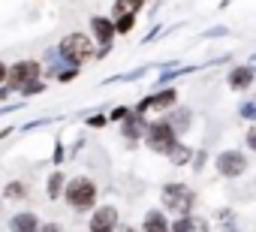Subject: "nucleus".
I'll use <instances>...</instances> for the list:
<instances>
[{"mask_svg":"<svg viewBox=\"0 0 256 232\" xmlns=\"http://www.w3.org/2000/svg\"><path fill=\"white\" fill-rule=\"evenodd\" d=\"M114 232H139V229H136V226H118Z\"/></svg>","mask_w":256,"mask_h":232,"instance_id":"28","label":"nucleus"},{"mask_svg":"<svg viewBox=\"0 0 256 232\" xmlns=\"http://www.w3.org/2000/svg\"><path fill=\"white\" fill-rule=\"evenodd\" d=\"M64 184H66V178H64L60 172H52L48 181H46V193H48V199H58V196L64 193Z\"/></svg>","mask_w":256,"mask_h":232,"instance_id":"17","label":"nucleus"},{"mask_svg":"<svg viewBox=\"0 0 256 232\" xmlns=\"http://www.w3.org/2000/svg\"><path fill=\"white\" fill-rule=\"evenodd\" d=\"M6 229L10 232H36L40 229V217L34 211H16L10 220H6Z\"/></svg>","mask_w":256,"mask_h":232,"instance_id":"12","label":"nucleus"},{"mask_svg":"<svg viewBox=\"0 0 256 232\" xmlns=\"http://www.w3.org/2000/svg\"><path fill=\"white\" fill-rule=\"evenodd\" d=\"M40 90H46V84H42V82H40V78H36V82H30V84H24V88H22V94H24V96H28V94H40Z\"/></svg>","mask_w":256,"mask_h":232,"instance_id":"21","label":"nucleus"},{"mask_svg":"<svg viewBox=\"0 0 256 232\" xmlns=\"http://www.w3.org/2000/svg\"><path fill=\"white\" fill-rule=\"evenodd\" d=\"M139 232H169V217L163 214V211H148L145 217H142V226H139Z\"/></svg>","mask_w":256,"mask_h":232,"instance_id":"14","label":"nucleus"},{"mask_svg":"<svg viewBox=\"0 0 256 232\" xmlns=\"http://www.w3.org/2000/svg\"><path fill=\"white\" fill-rule=\"evenodd\" d=\"M40 64L36 60H18V64H12L10 70H6V82H10V88H16V90H22L24 84H30V82H36L40 78Z\"/></svg>","mask_w":256,"mask_h":232,"instance_id":"7","label":"nucleus"},{"mask_svg":"<svg viewBox=\"0 0 256 232\" xmlns=\"http://www.w3.org/2000/svg\"><path fill=\"white\" fill-rule=\"evenodd\" d=\"M160 202L175 217H184V214H193V208H196V190L181 184V181H172L160 190Z\"/></svg>","mask_w":256,"mask_h":232,"instance_id":"2","label":"nucleus"},{"mask_svg":"<svg viewBox=\"0 0 256 232\" xmlns=\"http://www.w3.org/2000/svg\"><path fill=\"white\" fill-rule=\"evenodd\" d=\"M169 232H211V223L199 214H184L169 223Z\"/></svg>","mask_w":256,"mask_h":232,"instance_id":"10","label":"nucleus"},{"mask_svg":"<svg viewBox=\"0 0 256 232\" xmlns=\"http://www.w3.org/2000/svg\"><path fill=\"white\" fill-rule=\"evenodd\" d=\"M126 114H130V108H124V106H120V108H114V112H112V121H124Z\"/></svg>","mask_w":256,"mask_h":232,"instance_id":"26","label":"nucleus"},{"mask_svg":"<svg viewBox=\"0 0 256 232\" xmlns=\"http://www.w3.org/2000/svg\"><path fill=\"white\" fill-rule=\"evenodd\" d=\"M28 193H30V184H28V181H12V184L4 190L6 199H22V196H28Z\"/></svg>","mask_w":256,"mask_h":232,"instance_id":"19","label":"nucleus"},{"mask_svg":"<svg viewBox=\"0 0 256 232\" xmlns=\"http://www.w3.org/2000/svg\"><path fill=\"white\" fill-rule=\"evenodd\" d=\"M253 76H256L253 66H235V70L226 76V84H229L232 90H247V88L253 84Z\"/></svg>","mask_w":256,"mask_h":232,"instance_id":"13","label":"nucleus"},{"mask_svg":"<svg viewBox=\"0 0 256 232\" xmlns=\"http://www.w3.org/2000/svg\"><path fill=\"white\" fill-rule=\"evenodd\" d=\"M60 196L66 199V205H70L76 214H84V211H94V208H96V184H94L90 178H84V175L66 181Z\"/></svg>","mask_w":256,"mask_h":232,"instance_id":"1","label":"nucleus"},{"mask_svg":"<svg viewBox=\"0 0 256 232\" xmlns=\"http://www.w3.org/2000/svg\"><path fill=\"white\" fill-rule=\"evenodd\" d=\"M223 232H241V229H235V226H223Z\"/></svg>","mask_w":256,"mask_h":232,"instance_id":"29","label":"nucleus"},{"mask_svg":"<svg viewBox=\"0 0 256 232\" xmlns=\"http://www.w3.org/2000/svg\"><path fill=\"white\" fill-rule=\"evenodd\" d=\"M175 100H178L175 88H163V90L145 96V100L136 106V112H142V114H148V112H169V108L175 106Z\"/></svg>","mask_w":256,"mask_h":232,"instance_id":"8","label":"nucleus"},{"mask_svg":"<svg viewBox=\"0 0 256 232\" xmlns=\"http://www.w3.org/2000/svg\"><path fill=\"white\" fill-rule=\"evenodd\" d=\"M214 166L223 178H241L247 172V157L244 151H220L214 157Z\"/></svg>","mask_w":256,"mask_h":232,"instance_id":"5","label":"nucleus"},{"mask_svg":"<svg viewBox=\"0 0 256 232\" xmlns=\"http://www.w3.org/2000/svg\"><path fill=\"white\" fill-rule=\"evenodd\" d=\"M120 226V214L114 205H96L88 220V232H114Z\"/></svg>","mask_w":256,"mask_h":232,"instance_id":"6","label":"nucleus"},{"mask_svg":"<svg viewBox=\"0 0 256 232\" xmlns=\"http://www.w3.org/2000/svg\"><path fill=\"white\" fill-rule=\"evenodd\" d=\"M175 166H187L190 163V157H193V148L190 145H184V142H175L172 148H169V154H166Z\"/></svg>","mask_w":256,"mask_h":232,"instance_id":"16","label":"nucleus"},{"mask_svg":"<svg viewBox=\"0 0 256 232\" xmlns=\"http://www.w3.org/2000/svg\"><path fill=\"white\" fill-rule=\"evenodd\" d=\"M36 232H64V226H60V223H40Z\"/></svg>","mask_w":256,"mask_h":232,"instance_id":"24","label":"nucleus"},{"mask_svg":"<svg viewBox=\"0 0 256 232\" xmlns=\"http://www.w3.org/2000/svg\"><path fill=\"white\" fill-rule=\"evenodd\" d=\"M90 30H94V40L102 46V48H100V54H102V52H108L112 40L118 36V34H114V22H112V18H100V16H96V18H90Z\"/></svg>","mask_w":256,"mask_h":232,"instance_id":"9","label":"nucleus"},{"mask_svg":"<svg viewBox=\"0 0 256 232\" xmlns=\"http://www.w3.org/2000/svg\"><path fill=\"white\" fill-rule=\"evenodd\" d=\"M136 16H124V18H114V34H130Z\"/></svg>","mask_w":256,"mask_h":232,"instance_id":"20","label":"nucleus"},{"mask_svg":"<svg viewBox=\"0 0 256 232\" xmlns=\"http://www.w3.org/2000/svg\"><path fill=\"white\" fill-rule=\"evenodd\" d=\"M145 142H148V148H151V151H157V154H169V148L178 142V136H175V130L169 127V121H166V118H160V121L148 124Z\"/></svg>","mask_w":256,"mask_h":232,"instance_id":"4","label":"nucleus"},{"mask_svg":"<svg viewBox=\"0 0 256 232\" xmlns=\"http://www.w3.org/2000/svg\"><path fill=\"white\" fill-rule=\"evenodd\" d=\"M241 118L256 121V102H244V106H241Z\"/></svg>","mask_w":256,"mask_h":232,"instance_id":"22","label":"nucleus"},{"mask_svg":"<svg viewBox=\"0 0 256 232\" xmlns=\"http://www.w3.org/2000/svg\"><path fill=\"white\" fill-rule=\"evenodd\" d=\"M244 142H247V148H250V151H256V124H253V127L247 130V136H244Z\"/></svg>","mask_w":256,"mask_h":232,"instance_id":"23","label":"nucleus"},{"mask_svg":"<svg viewBox=\"0 0 256 232\" xmlns=\"http://www.w3.org/2000/svg\"><path fill=\"white\" fill-rule=\"evenodd\" d=\"M142 6V0H118L114 4V16L124 18V16H136V10Z\"/></svg>","mask_w":256,"mask_h":232,"instance_id":"18","label":"nucleus"},{"mask_svg":"<svg viewBox=\"0 0 256 232\" xmlns=\"http://www.w3.org/2000/svg\"><path fill=\"white\" fill-rule=\"evenodd\" d=\"M169 127L175 130V136H181V133H187V127H190V121H193V114H190V108H169Z\"/></svg>","mask_w":256,"mask_h":232,"instance_id":"15","label":"nucleus"},{"mask_svg":"<svg viewBox=\"0 0 256 232\" xmlns=\"http://www.w3.org/2000/svg\"><path fill=\"white\" fill-rule=\"evenodd\" d=\"M106 124V114H90L88 118V127H102Z\"/></svg>","mask_w":256,"mask_h":232,"instance_id":"25","label":"nucleus"},{"mask_svg":"<svg viewBox=\"0 0 256 232\" xmlns=\"http://www.w3.org/2000/svg\"><path fill=\"white\" fill-rule=\"evenodd\" d=\"M58 52H60L64 64L82 66V64H88V60L94 58V42H90V36H84V34H70V36H64V42L58 46Z\"/></svg>","mask_w":256,"mask_h":232,"instance_id":"3","label":"nucleus"},{"mask_svg":"<svg viewBox=\"0 0 256 232\" xmlns=\"http://www.w3.org/2000/svg\"><path fill=\"white\" fill-rule=\"evenodd\" d=\"M120 133H124L126 139H142V136L148 133V121H145V114L133 108V112L120 121Z\"/></svg>","mask_w":256,"mask_h":232,"instance_id":"11","label":"nucleus"},{"mask_svg":"<svg viewBox=\"0 0 256 232\" xmlns=\"http://www.w3.org/2000/svg\"><path fill=\"white\" fill-rule=\"evenodd\" d=\"M6 70H10V66H6L4 60H0V84H4V82H6Z\"/></svg>","mask_w":256,"mask_h":232,"instance_id":"27","label":"nucleus"}]
</instances>
